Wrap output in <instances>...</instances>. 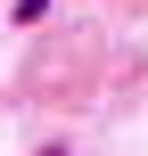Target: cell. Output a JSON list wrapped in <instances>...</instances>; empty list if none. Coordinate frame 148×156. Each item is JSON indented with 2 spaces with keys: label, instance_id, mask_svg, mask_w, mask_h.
<instances>
[{
  "label": "cell",
  "instance_id": "obj_1",
  "mask_svg": "<svg viewBox=\"0 0 148 156\" xmlns=\"http://www.w3.org/2000/svg\"><path fill=\"white\" fill-rule=\"evenodd\" d=\"M8 16H16V25H41V16H49V0H16Z\"/></svg>",
  "mask_w": 148,
  "mask_h": 156
},
{
  "label": "cell",
  "instance_id": "obj_2",
  "mask_svg": "<svg viewBox=\"0 0 148 156\" xmlns=\"http://www.w3.org/2000/svg\"><path fill=\"white\" fill-rule=\"evenodd\" d=\"M41 156H74V148H66V140H49V148H41Z\"/></svg>",
  "mask_w": 148,
  "mask_h": 156
}]
</instances>
